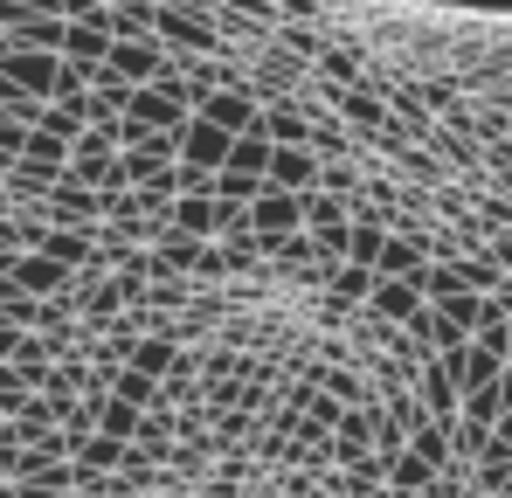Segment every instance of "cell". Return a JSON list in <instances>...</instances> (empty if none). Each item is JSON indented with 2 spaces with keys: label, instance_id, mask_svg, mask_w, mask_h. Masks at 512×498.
Returning <instances> with one entry per match:
<instances>
[{
  "label": "cell",
  "instance_id": "cell-1",
  "mask_svg": "<svg viewBox=\"0 0 512 498\" xmlns=\"http://www.w3.org/2000/svg\"><path fill=\"white\" fill-rule=\"evenodd\" d=\"M319 111H326V104L305 97V90H298V97H270V104L256 111V132H263V146H305Z\"/></svg>",
  "mask_w": 512,
  "mask_h": 498
},
{
  "label": "cell",
  "instance_id": "cell-2",
  "mask_svg": "<svg viewBox=\"0 0 512 498\" xmlns=\"http://www.w3.org/2000/svg\"><path fill=\"white\" fill-rule=\"evenodd\" d=\"M256 111H263V104H256L250 90H215V97H201V104H194V118H201V125H215L222 139L256 132Z\"/></svg>",
  "mask_w": 512,
  "mask_h": 498
},
{
  "label": "cell",
  "instance_id": "cell-3",
  "mask_svg": "<svg viewBox=\"0 0 512 498\" xmlns=\"http://www.w3.org/2000/svg\"><path fill=\"white\" fill-rule=\"evenodd\" d=\"M374 326H409L416 312H423V291L409 284V277H374V291H367V305H360Z\"/></svg>",
  "mask_w": 512,
  "mask_h": 498
},
{
  "label": "cell",
  "instance_id": "cell-4",
  "mask_svg": "<svg viewBox=\"0 0 512 498\" xmlns=\"http://www.w3.org/2000/svg\"><path fill=\"white\" fill-rule=\"evenodd\" d=\"M263 187H270V194H298V201H305V194L319 187V160H312L305 146H270Z\"/></svg>",
  "mask_w": 512,
  "mask_h": 498
},
{
  "label": "cell",
  "instance_id": "cell-5",
  "mask_svg": "<svg viewBox=\"0 0 512 498\" xmlns=\"http://www.w3.org/2000/svg\"><path fill=\"white\" fill-rule=\"evenodd\" d=\"M0 277H7L14 291H28L35 305H42V298H56V291L70 284V270H63V263H49V256H14V263H7Z\"/></svg>",
  "mask_w": 512,
  "mask_h": 498
},
{
  "label": "cell",
  "instance_id": "cell-6",
  "mask_svg": "<svg viewBox=\"0 0 512 498\" xmlns=\"http://www.w3.org/2000/svg\"><path fill=\"white\" fill-rule=\"evenodd\" d=\"M416 402H423L429 422H457V381H450V367L443 360H423V374H416Z\"/></svg>",
  "mask_w": 512,
  "mask_h": 498
},
{
  "label": "cell",
  "instance_id": "cell-7",
  "mask_svg": "<svg viewBox=\"0 0 512 498\" xmlns=\"http://www.w3.org/2000/svg\"><path fill=\"white\" fill-rule=\"evenodd\" d=\"M180 166H201V173H222V166H229V139H222L215 125H201V118H187V125H180Z\"/></svg>",
  "mask_w": 512,
  "mask_h": 498
},
{
  "label": "cell",
  "instance_id": "cell-8",
  "mask_svg": "<svg viewBox=\"0 0 512 498\" xmlns=\"http://www.w3.org/2000/svg\"><path fill=\"white\" fill-rule=\"evenodd\" d=\"M28 256H49V263H63V270H84V263H97V229H56V222H49L42 249H28Z\"/></svg>",
  "mask_w": 512,
  "mask_h": 498
},
{
  "label": "cell",
  "instance_id": "cell-9",
  "mask_svg": "<svg viewBox=\"0 0 512 498\" xmlns=\"http://www.w3.org/2000/svg\"><path fill=\"white\" fill-rule=\"evenodd\" d=\"M42 215H49L56 229H97V194L77 187V180H63V187L42 201Z\"/></svg>",
  "mask_w": 512,
  "mask_h": 498
},
{
  "label": "cell",
  "instance_id": "cell-10",
  "mask_svg": "<svg viewBox=\"0 0 512 498\" xmlns=\"http://www.w3.org/2000/svg\"><path fill=\"white\" fill-rule=\"evenodd\" d=\"M111 56V35L97 28V21H63V63H77V70H97Z\"/></svg>",
  "mask_w": 512,
  "mask_h": 498
},
{
  "label": "cell",
  "instance_id": "cell-11",
  "mask_svg": "<svg viewBox=\"0 0 512 498\" xmlns=\"http://www.w3.org/2000/svg\"><path fill=\"white\" fill-rule=\"evenodd\" d=\"M423 263H429L423 236H395V229H388V243H381V256H374V277H416Z\"/></svg>",
  "mask_w": 512,
  "mask_h": 498
},
{
  "label": "cell",
  "instance_id": "cell-12",
  "mask_svg": "<svg viewBox=\"0 0 512 498\" xmlns=\"http://www.w3.org/2000/svg\"><path fill=\"white\" fill-rule=\"evenodd\" d=\"M7 42H14V49H35V56H63V21H56V14H21V21L7 28Z\"/></svg>",
  "mask_w": 512,
  "mask_h": 498
},
{
  "label": "cell",
  "instance_id": "cell-13",
  "mask_svg": "<svg viewBox=\"0 0 512 498\" xmlns=\"http://www.w3.org/2000/svg\"><path fill=\"white\" fill-rule=\"evenodd\" d=\"M187 305H194V277H160V284H146V298H139L146 319H180Z\"/></svg>",
  "mask_w": 512,
  "mask_h": 498
},
{
  "label": "cell",
  "instance_id": "cell-14",
  "mask_svg": "<svg viewBox=\"0 0 512 498\" xmlns=\"http://www.w3.org/2000/svg\"><path fill=\"white\" fill-rule=\"evenodd\" d=\"M367 291H374V270H360V263H333V270H326V298H333L340 312H360Z\"/></svg>",
  "mask_w": 512,
  "mask_h": 498
},
{
  "label": "cell",
  "instance_id": "cell-15",
  "mask_svg": "<svg viewBox=\"0 0 512 498\" xmlns=\"http://www.w3.org/2000/svg\"><path fill=\"white\" fill-rule=\"evenodd\" d=\"M104 395H111V402H125V409H139V415L160 409V381H146V374H132V367H118V374L104 381Z\"/></svg>",
  "mask_w": 512,
  "mask_h": 498
},
{
  "label": "cell",
  "instance_id": "cell-16",
  "mask_svg": "<svg viewBox=\"0 0 512 498\" xmlns=\"http://www.w3.org/2000/svg\"><path fill=\"white\" fill-rule=\"evenodd\" d=\"M173 360H180V346H173V339H160V332H146V339L132 346V360H125V367H132V374H146V381H167Z\"/></svg>",
  "mask_w": 512,
  "mask_h": 498
},
{
  "label": "cell",
  "instance_id": "cell-17",
  "mask_svg": "<svg viewBox=\"0 0 512 498\" xmlns=\"http://www.w3.org/2000/svg\"><path fill=\"white\" fill-rule=\"evenodd\" d=\"M360 173H367V160H319V187L312 194H333V201H360Z\"/></svg>",
  "mask_w": 512,
  "mask_h": 498
},
{
  "label": "cell",
  "instance_id": "cell-18",
  "mask_svg": "<svg viewBox=\"0 0 512 498\" xmlns=\"http://www.w3.org/2000/svg\"><path fill=\"white\" fill-rule=\"evenodd\" d=\"M104 28H111V42H153V0H118Z\"/></svg>",
  "mask_w": 512,
  "mask_h": 498
},
{
  "label": "cell",
  "instance_id": "cell-19",
  "mask_svg": "<svg viewBox=\"0 0 512 498\" xmlns=\"http://www.w3.org/2000/svg\"><path fill=\"white\" fill-rule=\"evenodd\" d=\"M270 42H277L284 56H298V63H319V56H326V28H305V21H277Z\"/></svg>",
  "mask_w": 512,
  "mask_h": 498
},
{
  "label": "cell",
  "instance_id": "cell-20",
  "mask_svg": "<svg viewBox=\"0 0 512 498\" xmlns=\"http://www.w3.org/2000/svg\"><path fill=\"white\" fill-rule=\"evenodd\" d=\"M7 367H14V374H21V381L35 388V381H42V374H49L56 360H49V346H42V332H21V346L7 353Z\"/></svg>",
  "mask_w": 512,
  "mask_h": 498
},
{
  "label": "cell",
  "instance_id": "cell-21",
  "mask_svg": "<svg viewBox=\"0 0 512 498\" xmlns=\"http://www.w3.org/2000/svg\"><path fill=\"white\" fill-rule=\"evenodd\" d=\"M118 457H125V443H111V436H90V443L77 450V457H70V464H77V471H90V478H111V471H118Z\"/></svg>",
  "mask_w": 512,
  "mask_h": 498
},
{
  "label": "cell",
  "instance_id": "cell-22",
  "mask_svg": "<svg viewBox=\"0 0 512 498\" xmlns=\"http://www.w3.org/2000/svg\"><path fill=\"white\" fill-rule=\"evenodd\" d=\"M263 166H270V146H263V132H243V139H229V166H222V173H256V180H263Z\"/></svg>",
  "mask_w": 512,
  "mask_h": 498
},
{
  "label": "cell",
  "instance_id": "cell-23",
  "mask_svg": "<svg viewBox=\"0 0 512 498\" xmlns=\"http://www.w3.org/2000/svg\"><path fill=\"white\" fill-rule=\"evenodd\" d=\"M409 450L423 457L429 471H443V464H450V429H443V422H423V429H409Z\"/></svg>",
  "mask_w": 512,
  "mask_h": 498
},
{
  "label": "cell",
  "instance_id": "cell-24",
  "mask_svg": "<svg viewBox=\"0 0 512 498\" xmlns=\"http://www.w3.org/2000/svg\"><path fill=\"white\" fill-rule=\"evenodd\" d=\"M0 319H7V326H21V332H35V326H42V305H35L28 291H14V284L0 277Z\"/></svg>",
  "mask_w": 512,
  "mask_h": 498
},
{
  "label": "cell",
  "instance_id": "cell-25",
  "mask_svg": "<svg viewBox=\"0 0 512 498\" xmlns=\"http://www.w3.org/2000/svg\"><path fill=\"white\" fill-rule=\"evenodd\" d=\"M132 429H139V409H125V402H97V436H111V443H132Z\"/></svg>",
  "mask_w": 512,
  "mask_h": 498
},
{
  "label": "cell",
  "instance_id": "cell-26",
  "mask_svg": "<svg viewBox=\"0 0 512 498\" xmlns=\"http://www.w3.org/2000/svg\"><path fill=\"white\" fill-rule=\"evenodd\" d=\"M28 402H35V388H28V381H21V374L0 360V422H14V415L28 409Z\"/></svg>",
  "mask_w": 512,
  "mask_h": 498
},
{
  "label": "cell",
  "instance_id": "cell-27",
  "mask_svg": "<svg viewBox=\"0 0 512 498\" xmlns=\"http://www.w3.org/2000/svg\"><path fill=\"white\" fill-rule=\"evenodd\" d=\"M250 208H229V201H215V243H250Z\"/></svg>",
  "mask_w": 512,
  "mask_h": 498
},
{
  "label": "cell",
  "instance_id": "cell-28",
  "mask_svg": "<svg viewBox=\"0 0 512 498\" xmlns=\"http://www.w3.org/2000/svg\"><path fill=\"white\" fill-rule=\"evenodd\" d=\"M14 429H21V450H28V443H35V436H49V429H56V409H49V402H42V395H35V402H28V409L14 415Z\"/></svg>",
  "mask_w": 512,
  "mask_h": 498
},
{
  "label": "cell",
  "instance_id": "cell-29",
  "mask_svg": "<svg viewBox=\"0 0 512 498\" xmlns=\"http://www.w3.org/2000/svg\"><path fill=\"white\" fill-rule=\"evenodd\" d=\"M14 346H21V326H7V319H0V360H7Z\"/></svg>",
  "mask_w": 512,
  "mask_h": 498
},
{
  "label": "cell",
  "instance_id": "cell-30",
  "mask_svg": "<svg viewBox=\"0 0 512 498\" xmlns=\"http://www.w3.org/2000/svg\"><path fill=\"white\" fill-rule=\"evenodd\" d=\"M167 7H187V14H208L215 0H167Z\"/></svg>",
  "mask_w": 512,
  "mask_h": 498
},
{
  "label": "cell",
  "instance_id": "cell-31",
  "mask_svg": "<svg viewBox=\"0 0 512 498\" xmlns=\"http://www.w3.org/2000/svg\"><path fill=\"white\" fill-rule=\"evenodd\" d=\"M0 498H14V485H0Z\"/></svg>",
  "mask_w": 512,
  "mask_h": 498
}]
</instances>
